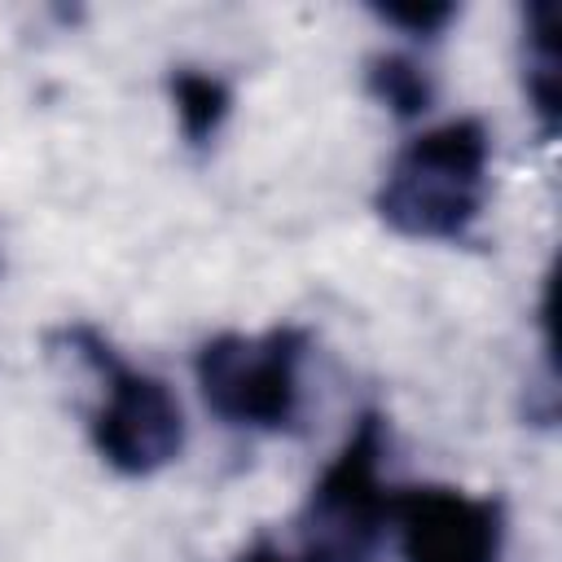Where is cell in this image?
I'll list each match as a JSON object with an SVG mask.
<instances>
[{"mask_svg": "<svg viewBox=\"0 0 562 562\" xmlns=\"http://www.w3.org/2000/svg\"><path fill=\"white\" fill-rule=\"evenodd\" d=\"M386 422L364 413L338 457L312 483L299 514V553L307 562H373L391 522L395 487L382 479Z\"/></svg>", "mask_w": 562, "mask_h": 562, "instance_id": "2", "label": "cell"}, {"mask_svg": "<svg viewBox=\"0 0 562 562\" xmlns=\"http://www.w3.org/2000/svg\"><path fill=\"white\" fill-rule=\"evenodd\" d=\"M307 334L277 325L268 334H220L198 351V386L206 408L241 430H290L299 422V364Z\"/></svg>", "mask_w": 562, "mask_h": 562, "instance_id": "4", "label": "cell"}, {"mask_svg": "<svg viewBox=\"0 0 562 562\" xmlns=\"http://www.w3.org/2000/svg\"><path fill=\"white\" fill-rule=\"evenodd\" d=\"M237 562H307V558H303L299 549H294V553H290V549H281L272 536H259L250 549H241V558H237Z\"/></svg>", "mask_w": 562, "mask_h": 562, "instance_id": "10", "label": "cell"}, {"mask_svg": "<svg viewBox=\"0 0 562 562\" xmlns=\"http://www.w3.org/2000/svg\"><path fill=\"white\" fill-rule=\"evenodd\" d=\"M364 88H369L395 119H417V114H426V110L435 105V83H430V75H426L413 57H404V53H378V57H369V66H364Z\"/></svg>", "mask_w": 562, "mask_h": 562, "instance_id": "8", "label": "cell"}, {"mask_svg": "<svg viewBox=\"0 0 562 562\" xmlns=\"http://www.w3.org/2000/svg\"><path fill=\"white\" fill-rule=\"evenodd\" d=\"M391 522L404 562H501L505 509L496 496L457 487H395Z\"/></svg>", "mask_w": 562, "mask_h": 562, "instance_id": "5", "label": "cell"}, {"mask_svg": "<svg viewBox=\"0 0 562 562\" xmlns=\"http://www.w3.org/2000/svg\"><path fill=\"white\" fill-rule=\"evenodd\" d=\"M171 101H176V119H180V132L189 145H206L233 110L228 83L220 75L193 70V66L171 75Z\"/></svg>", "mask_w": 562, "mask_h": 562, "instance_id": "7", "label": "cell"}, {"mask_svg": "<svg viewBox=\"0 0 562 562\" xmlns=\"http://www.w3.org/2000/svg\"><path fill=\"white\" fill-rule=\"evenodd\" d=\"M527 97L540 119V132L558 127V40H553V4L540 0L527 13Z\"/></svg>", "mask_w": 562, "mask_h": 562, "instance_id": "6", "label": "cell"}, {"mask_svg": "<svg viewBox=\"0 0 562 562\" xmlns=\"http://www.w3.org/2000/svg\"><path fill=\"white\" fill-rule=\"evenodd\" d=\"M487 127L479 119H448L395 154L373 206L404 237L457 241L487 202Z\"/></svg>", "mask_w": 562, "mask_h": 562, "instance_id": "1", "label": "cell"}, {"mask_svg": "<svg viewBox=\"0 0 562 562\" xmlns=\"http://www.w3.org/2000/svg\"><path fill=\"white\" fill-rule=\"evenodd\" d=\"M66 342L105 382V395L92 413V443L101 461L127 479H145L171 465L184 448V413L176 391L162 378L123 364L110 342L88 325L66 329Z\"/></svg>", "mask_w": 562, "mask_h": 562, "instance_id": "3", "label": "cell"}, {"mask_svg": "<svg viewBox=\"0 0 562 562\" xmlns=\"http://www.w3.org/2000/svg\"><path fill=\"white\" fill-rule=\"evenodd\" d=\"M378 18L417 35V40H435L452 18H457V4H378Z\"/></svg>", "mask_w": 562, "mask_h": 562, "instance_id": "9", "label": "cell"}]
</instances>
